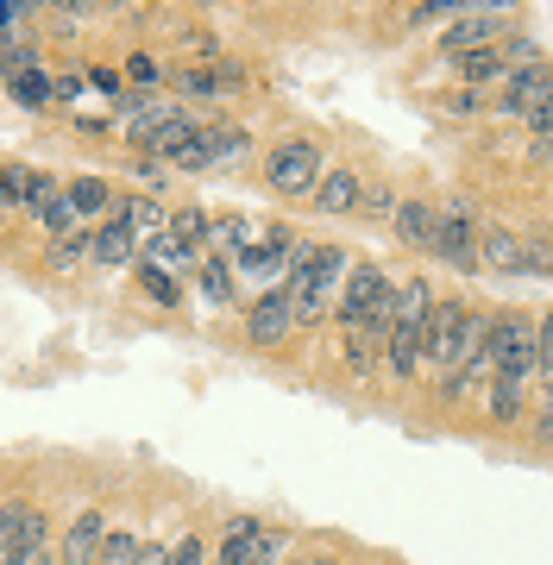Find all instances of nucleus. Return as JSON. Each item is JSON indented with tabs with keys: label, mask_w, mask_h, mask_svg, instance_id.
<instances>
[{
	"label": "nucleus",
	"mask_w": 553,
	"mask_h": 565,
	"mask_svg": "<svg viewBox=\"0 0 553 565\" xmlns=\"http://www.w3.org/2000/svg\"><path fill=\"white\" fill-rule=\"evenodd\" d=\"M352 258L340 252V245H321V239H302V252H296V264H289V302H296V321H321L333 302H340V282H347Z\"/></svg>",
	"instance_id": "f257e3e1"
},
{
	"label": "nucleus",
	"mask_w": 553,
	"mask_h": 565,
	"mask_svg": "<svg viewBox=\"0 0 553 565\" xmlns=\"http://www.w3.org/2000/svg\"><path fill=\"white\" fill-rule=\"evenodd\" d=\"M434 302H440V296H434L428 277L396 282V327H390V340H384V377L410 384L415 371H422V345H428Z\"/></svg>",
	"instance_id": "f03ea898"
},
{
	"label": "nucleus",
	"mask_w": 553,
	"mask_h": 565,
	"mask_svg": "<svg viewBox=\"0 0 553 565\" xmlns=\"http://www.w3.org/2000/svg\"><path fill=\"white\" fill-rule=\"evenodd\" d=\"M534 345H541V321H534L529 308H503V315H491V364H497V377L541 384V359H534Z\"/></svg>",
	"instance_id": "7ed1b4c3"
},
{
	"label": "nucleus",
	"mask_w": 553,
	"mask_h": 565,
	"mask_svg": "<svg viewBox=\"0 0 553 565\" xmlns=\"http://www.w3.org/2000/svg\"><path fill=\"white\" fill-rule=\"evenodd\" d=\"M321 177H328L321 145L302 139V132H296V139H277L265 151V182H270V195H284V202H315Z\"/></svg>",
	"instance_id": "20e7f679"
},
{
	"label": "nucleus",
	"mask_w": 553,
	"mask_h": 565,
	"mask_svg": "<svg viewBox=\"0 0 553 565\" xmlns=\"http://www.w3.org/2000/svg\"><path fill=\"white\" fill-rule=\"evenodd\" d=\"M390 270L384 264H371V258H352L347 282H340V302H333V321H340V333H359V327L377 315V308L390 302Z\"/></svg>",
	"instance_id": "39448f33"
},
{
	"label": "nucleus",
	"mask_w": 553,
	"mask_h": 565,
	"mask_svg": "<svg viewBox=\"0 0 553 565\" xmlns=\"http://www.w3.org/2000/svg\"><path fill=\"white\" fill-rule=\"evenodd\" d=\"M503 32H515V7H459V13L440 25V51H447V57H471V51L503 44Z\"/></svg>",
	"instance_id": "423d86ee"
},
{
	"label": "nucleus",
	"mask_w": 553,
	"mask_h": 565,
	"mask_svg": "<svg viewBox=\"0 0 553 565\" xmlns=\"http://www.w3.org/2000/svg\"><path fill=\"white\" fill-rule=\"evenodd\" d=\"M434 258L453 264L459 277H471V270H485V258H478V214H471L466 195H453V202H440V226H434Z\"/></svg>",
	"instance_id": "0eeeda50"
},
{
	"label": "nucleus",
	"mask_w": 553,
	"mask_h": 565,
	"mask_svg": "<svg viewBox=\"0 0 553 565\" xmlns=\"http://www.w3.org/2000/svg\"><path fill=\"white\" fill-rule=\"evenodd\" d=\"M289 553V534H277V527H265L258 515H233L221 534V553H214V565H277Z\"/></svg>",
	"instance_id": "6e6552de"
},
{
	"label": "nucleus",
	"mask_w": 553,
	"mask_h": 565,
	"mask_svg": "<svg viewBox=\"0 0 553 565\" xmlns=\"http://www.w3.org/2000/svg\"><path fill=\"white\" fill-rule=\"evenodd\" d=\"M541 107H553V63H529V70H510V82L491 95V114L497 120H529V114H541Z\"/></svg>",
	"instance_id": "1a4fd4ad"
},
{
	"label": "nucleus",
	"mask_w": 553,
	"mask_h": 565,
	"mask_svg": "<svg viewBox=\"0 0 553 565\" xmlns=\"http://www.w3.org/2000/svg\"><path fill=\"white\" fill-rule=\"evenodd\" d=\"M302 333V321H296V302H289V289L277 282V289H258L246 308V340L258 345V352H270V345H284Z\"/></svg>",
	"instance_id": "9d476101"
},
{
	"label": "nucleus",
	"mask_w": 553,
	"mask_h": 565,
	"mask_svg": "<svg viewBox=\"0 0 553 565\" xmlns=\"http://www.w3.org/2000/svg\"><path fill=\"white\" fill-rule=\"evenodd\" d=\"M107 534H114V527H107V515H102L95 503H88L83 515H76V522L63 527L57 559H63V565H95V559H102V546H107Z\"/></svg>",
	"instance_id": "9b49d317"
},
{
	"label": "nucleus",
	"mask_w": 553,
	"mask_h": 565,
	"mask_svg": "<svg viewBox=\"0 0 553 565\" xmlns=\"http://www.w3.org/2000/svg\"><path fill=\"white\" fill-rule=\"evenodd\" d=\"M478 258L491 270H503V277H534L529 239H515L510 226H478Z\"/></svg>",
	"instance_id": "f8f14e48"
},
{
	"label": "nucleus",
	"mask_w": 553,
	"mask_h": 565,
	"mask_svg": "<svg viewBox=\"0 0 553 565\" xmlns=\"http://www.w3.org/2000/svg\"><path fill=\"white\" fill-rule=\"evenodd\" d=\"M107 221H120L126 233L139 239V252H145L151 239H158V233H170V214H164V202H151V195H120Z\"/></svg>",
	"instance_id": "ddd939ff"
},
{
	"label": "nucleus",
	"mask_w": 553,
	"mask_h": 565,
	"mask_svg": "<svg viewBox=\"0 0 553 565\" xmlns=\"http://www.w3.org/2000/svg\"><path fill=\"white\" fill-rule=\"evenodd\" d=\"M396 239L410 245V252H434V226H440V202H428V195H403V207H396Z\"/></svg>",
	"instance_id": "4468645a"
},
{
	"label": "nucleus",
	"mask_w": 553,
	"mask_h": 565,
	"mask_svg": "<svg viewBox=\"0 0 553 565\" xmlns=\"http://www.w3.org/2000/svg\"><path fill=\"white\" fill-rule=\"evenodd\" d=\"M359 202H365V182L352 177V170H328L308 207H315V214H328V221H347V214H359Z\"/></svg>",
	"instance_id": "2eb2a0df"
},
{
	"label": "nucleus",
	"mask_w": 553,
	"mask_h": 565,
	"mask_svg": "<svg viewBox=\"0 0 553 565\" xmlns=\"http://www.w3.org/2000/svg\"><path fill=\"white\" fill-rule=\"evenodd\" d=\"M88 264H102V270H114V264H139V239H132L120 221H102L95 233H88Z\"/></svg>",
	"instance_id": "dca6fc26"
},
{
	"label": "nucleus",
	"mask_w": 553,
	"mask_h": 565,
	"mask_svg": "<svg viewBox=\"0 0 553 565\" xmlns=\"http://www.w3.org/2000/svg\"><path fill=\"white\" fill-rule=\"evenodd\" d=\"M63 195H70V207H76V221H95V226H102L107 214H114V202H120V195H114V189H107L102 177H76V182H63Z\"/></svg>",
	"instance_id": "f3484780"
},
{
	"label": "nucleus",
	"mask_w": 553,
	"mask_h": 565,
	"mask_svg": "<svg viewBox=\"0 0 553 565\" xmlns=\"http://www.w3.org/2000/svg\"><path fill=\"white\" fill-rule=\"evenodd\" d=\"M529 390L534 384H515V377H491V390H485V415L503 427H515L522 415H529Z\"/></svg>",
	"instance_id": "a211bd4d"
},
{
	"label": "nucleus",
	"mask_w": 553,
	"mask_h": 565,
	"mask_svg": "<svg viewBox=\"0 0 553 565\" xmlns=\"http://www.w3.org/2000/svg\"><path fill=\"white\" fill-rule=\"evenodd\" d=\"M453 70H459V82H466V88H478V95H485V88H503V82H510V63H503V51H471V57H453Z\"/></svg>",
	"instance_id": "6ab92c4d"
},
{
	"label": "nucleus",
	"mask_w": 553,
	"mask_h": 565,
	"mask_svg": "<svg viewBox=\"0 0 553 565\" xmlns=\"http://www.w3.org/2000/svg\"><path fill=\"white\" fill-rule=\"evenodd\" d=\"M233 282H240V270H233V258H221V252H208V258L195 264V289H202V302L226 308L233 302Z\"/></svg>",
	"instance_id": "aec40b11"
},
{
	"label": "nucleus",
	"mask_w": 553,
	"mask_h": 565,
	"mask_svg": "<svg viewBox=\"0 0 553 565\" xmlns=\"http://www.w3.org/2000/svg\"><path fill=\"white\" fill-rule=\"evenodd\" d=\"M170 239L189 245L195 258H208V245H214V214H208V207H177V214H170Z\"/></svg>",
	"instance_id": "412c9836"
},
{
	"label": "nucleus",
	"mask_w": 553,
	"mask_h": 565,
	"mask_svg": "<svg viewBox=\"0 0 553 565\" xmlns=\"http://www.w3.org/2000/svg\"><path fill=\"white\" fill-rule=\"evenodd\" d=\"M13 189H20V207H32V214H44V207L63 195L57 177H44V170H25V163H13Z\"/></svg>",
	"instance_id": "4be33fe9"
},
{
	"label": "nucleus",
	"mask_w": 553,
	"mask_h": 565,
	"mask_svg": "<svg viewBox=\"0 0 553 565\" xmlns=\"http://www.w3.org/2000/svg\"><path fill=\"white\" fill-rule=\"evenodd\" d=\"M170 88H177V95H189V102H221V95H226L214 63H189V70H177V76H170Z\"/></svg>",
	"instance_id": "5701e85b"
},
{
	"label": "nucleus",
	"mask_w": 553,
	"mask_h": 565,
	"mask_svg": "<svg viewBox=\"0 0 553 565\" xmlns=\"http://www.w3.org/2000/svg\"><path fill=\"white\" fill-rule=\"evenodd\" d=\"M132 270H139V289H145V296H151V302H158V308H183V282L170 277L164 264L139 258V264H132Z\"/></svg>",
	"instance_id": "b1692460"
},
{
	"label": "nucleus",
	"mask_w": 553,
	"mask_h": 565,
	"mask_svg": "<svg viewBox=\"0 0 553 565\" xmlns=\"http://www.w3.org/2000/svg\"><path fill=\"white\" fill-rule=\"evenodd\" d=\"M7 95H13L20 107H32V114H39V107H57V76H44V70L13 76V82H7Z\"/></svg>",
	"instance_id": "393cba45"
},
{
	"label": "nucleus",
	"mask_w": 553,
	"mask_h": 565,
	"mask_svg": "<svg viewBox=\"0 0 553 565\" xmlns=\"http://www.w3.org/2000/svg\"><path fill=\"white\" fill-rule=\"evenodd\" d=\"M25 515H32V503H20V497H13V503H0V559H7V565L20 559V534H25Z\"/></svg>",
	"instance_id": "a878e982"
},
{
	"label": "nucleus",
	"mask_w": 553,
	"mask_h": 565,
	"mask_svg": "<svg viewBox=\"0 0 553 565\" xmlns=\"http://www.w3.org/2000/svg\"><path fill=\"white\" fill-rule=\"evenodd\" d=\"M208 151H214V170H221V163H240V158H252V132L214 126V132H208Z\"/></svg>",
	"instance_id": "bb28decb"
},
{
	"label": "nucleus",
	"mask_w": 553,
	"mask_h": 565,
	"mask_svg": "<svg viewBox=\"0 0 553 565\" xmlns=\"http://www.w3.org/2000/svg\"><path fill=\"white\" fill-rule=\"evenodd\" d=\"M145 553H151V546H145L139 534L114 527V534H107V546H102V559H95V565H145Z\"/></svg>",
	"instance_id": "cd10ccee"
},
{
	"label": "nucleus",
	"mask_w": 553,
	"mask_h": 565,
	"mask_svg": "<svg viewBox=\"0 0 553 565\" xmlns=\"http://www.w3.org/2000/svg\"><path fill=\"white\" fill-rule=\"evenodd\" d=\"M44 264H51V270H76V264H88V233L51 239V245H44Z\"/></svg>",
	"instance_id": "c85d7f7f"
},
{
	"label": "nucleus",
	"mask_w": 553,
	"mask_h": 565,
	"mask_svg": "<svg viewBox=\"0 0 553 565\" xmlns=\"http://www.w3.org/2000/svg\"><path fill=\"white\" fill-rule=\"evenodd\" d=\"M39 553H51V522H44V509H32V515H25V534H20V559L13 565L39 559Z\"/></svg>",
	"instance_id": "c756f323"
},
{
	"label": "nucleus",
	"mask_w": 553,
	"mask_h": 565,
	"mask_svg": "<svg viewBox=\"0 0 553 565\" xmlns=\"http://www.w3.org/2000/svg\"><path fill=\"white\" fill-rule=\"evenodd\" d=\"M126 82H132L139 95H151V88L164 82V63L151 57V51H132V57H126Z\"/></svg>",
	"instance_id": "7c9ffc66"
},
{
	"label": "nucleus",
	"mask_w": 553,
	"mask_h": 565,
	"mask_svg": "<svg viewBox=\"0 0 553 565\" xmlns=\"http://www.w3.org/2000/svg\"><path fill=\"white\" fill-rule=\"evenodd\" d=\"M396 207H403V195H396V189L365 182V202H359V214H365V221H396Z\"/></svg>",
	"instance_id": "2f4dec72"
},
{
	"label": "nucleus",
	"mask_w": 553,
	"mask_h": 565,
	"mask_svg": "<svg viewBox=\"0 0 553 565\" xmlns=\"http://www.w3.org/2000/svg\"><path fill=\"white\" fill-rule=\"evenodd\" d=\"M497 51H503V63H510V70H529V63H541V44H534L529 32H503V44H497Z\"/></svg>",
	"instance_id": "473e14b6"
},
{
	"label": "nucleus",
	"mask_w": 553,
	"mask_h": 565,
	"mask_svg": "<svg viewBox=\"0 0 553 565\" xmlns=\"http://www.w3.org/2000/svg\"><path fill=\"white\" fill-rule=\"evenodd\" d=\"M164 565H208V541H202V534L170 541V546H164Z\"/></svg>",
	"instance_id": "72a5a7b5"
},
{
	"label": "nucleus",
	"mask_w": 553,
	"mask_h": 565,
	"mask_svg": "<svg viewBox=\"0 0 553 565\" xmlns=\"http://www.w3.org/2000/svg\"><path fill=\"white\" fill-rule=\"evenodd\" d=\"M88 88H95V95H107L114 107H126V95H132L120 70H88Z\"/></svg>",
	"instance_id": "f704fd0d"
},
{
	"label": "nucleus",
	"mask_w": 553,
	"mask_h": 565,
	"mask_svg": "<svg viewBox=\"0 0 553 565\" xmlns=\"http://www.w3.org/2000/svg\"><path fill=\"white\" fill-rule=\"evenodd\" d=\"M534 359H541V390H553V308L541 315V345H534Z\"/></svg>",
	"instance_id": "c9c22d12"
},
{
	"label": "nucleus",
	"mask_w": 553,
	"mask_h": 565,
	"mask_svg": "<svg viewBox=\"0 0 553 565\" xmlns=\"http://www.w3.org/2000/svg\"><path fill=\"white\" fill-rule=\"evenodd\" d=\"M534 440L541 446H553V390H541V396H534Z\"/></svg>",
	"instance_id": "e433bc0d"
},
{
	"label": "nucleus",
	"mask_w": 553,
	"mask_h": 565,
	"mask_svg": "<svg viewBox=\"0 0 553 565\" xmlns=\"http://www.w3.org/2000/svg\"><path fill=\"white\" fill-rule=\"evenodd\" d=\"M478 107H491L478 88H459V95H447V114H459V120H466V114H478Z\"/></svg>",
	"instance_id": "4c0bfd02"
},
{
	"label": "nucleus",
	"mask_w": 553,
	"mask_h": 565,
	"mask_svg": "<svg viewBox=\"0 0 553 565\" xmlns=\"http://www.w3.org/2000/svg\"><path fill=\"white\" fill-rule=\"evenodd\" d=\"M83 88H88V76H57V102H76Z\"/></svg>",
	"instance_id": "58836bf2"
},
{
	"label": "nucleus",
	"mask_w": 553,
	"mask_h": 565,
	"mask_svg": "<svg viewBox=\"0 0 553 565\" xmlns=\"http://www.w3.org/2000/svg\"><path fill=\"white\" fill-rule=\"evenodd\" d=\"M529 158H534V163H547V158H553V139H529Z\"/></svg>",
	"instance_id": "ea45409f"
},
{
	"label": "nucleus",
	"mask_w": 553,
	"mask_h": 565,
	"mask_svg": "<svg viewBox=\"0 0 553 565\" xmlns=\"http://www.w3.org/2000/svg\"><path fill=\"white\" fill-rule=\"evenodd\" d=\"M145 565H164V546H151V553H145Z\"/></svg>",
	"instance_id": "a19ab883"
},
{
	"label": "nucleus",
	"mask_w": 553,
	"mask_h": 565,
	"mask_svg": "<svg viewBox=\"0 0 553 565\" xmlns=\"http://www.w3.org/2000/svg\"><path fill=\"white\" fill-rule=\"evenodd\" d=\"M25 565H63V559H51V553H39V559H25Z\"/></svg>",
	"instance_id": "79ce46f5"
},
{
	"label": "nucleus",
	"mask_w": 553,
	"mask_h": 565,
	"mask_svg": "<svg viewBox=\"0 0 553 565\" xmlns=\"http://www.w3.org/2000/svg\"><path fill=\"white\" fill-rule=\"evenodd\" d=\"M296 565H333V559H296Z\"/></svg>",
	"instance_id": "37998d69"
},
{
	"label": "nucleus",
	"mask_w": 553,
	"mask_h": 565,
	"mask_svg": "<svg viewBox=\"0 0 553 565\" xmlns=\"http://www.w3.org/2000/svg\"><path fill=\"white\" fill-rule=\"evenodd\" d=\"M0 221H7V207H0Z\"/></svg>",
	"instance_id": "c03bdc74"
},
{
	"label": "nucleus",
	"mask_w": 553,
	"mask_h": 565,
	"mask_svg": "<svg viewBox=\"0 0 553 565\" xmlns=\"http://www.w3.org/2000/svg\"><path fill=\"white\" fill-rule=\"evenodd\" d=\"M547 132H553V126H547Z\"/></svg>",
	"instance_id": "a18cd8bd"
}]
</instances>
